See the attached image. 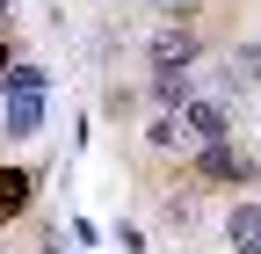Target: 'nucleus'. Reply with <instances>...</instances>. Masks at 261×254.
Returning <instances> with one entry per match:
<instances>
[{"label": "nucleus", "mask_w": 261, "mask_h": 254, "mask_svg": "<svg viewBox=\"0 0 261 254\" xmlns=\"http://www.w3.org/2000/svg\"><path fill=\"white\" fill-rule=\"evenodd\" d=\"M145 94H152L160 109H174V116H181V109L196 102V73H181V66H160V73L145 80Z\"/></svg>", "instance_id": "nucleus-4"}, {"label": "nucleus", "mask_w": 261, "mask_h": 254, "mask_svg": "<svg viewBox=\"0 0 261 254\" xmlns=\"http://www.w3.org/2000/svg\"><path fill=\"white\" fill-rule=\"evenodd\" d=\"M196 174H203L211 189H247V182H261V167L247 160L232 138H225V145H196Z\"/></svg>", "instance_id": "nucleus-1"}, {"label": "nucleus", "mask_w": 261, "mask_h": 254, "mask_svg": "<svg viewBox=\"0 0 261 254\" xmlns=\"http://www.w3.org/2000/svg\"><path fill=\"white\" fill-rule=\"evenodd\" d=\"M8 66H15V58H8V44H0V80H8Z\"/></svg>", "instance_id": "nucleus-11"}, {"label": "nucleus", "mask_w": 261, "mask_h": 254, "mask_svg": "<svg viewBox=\"0 0 261 254\" xmlns=\"http://www.w3.org/2000/svg\"><path fill=\"white\" fill-rule=\"evenodd\" d=\"M8 15H15V0H0V22H8Z\"/></svg>", "instance_id": "nucleus-12"}, {"label": "nucleus", "mask_w": 261, "mask_h": 254, "mask_svg": "<svg viewBox=\"0 0 261 254\" xmlns=\"http://www.w3.org/2000/svg\"><path fill=\"white\" fill-rule=\"evenodd\" d=\"M181 123H189V138H196V145H225V138H232V109L211 102V94H196V102L181 109Z\"/></svg>", "instance_id": "nucleus-2"}, {"label": "nucleus", "mask_w": 261, "mask_h": 254, "mask_svg": "<svg viewBox=\"0 0 261 254\" xmlns=\"http://www.w3.org/2000/svg\"><path fill=\"white\" fill-rule=\"evenodd\" d=\"M160 8H167V15H196V8H189V0H160Z\"/></svg>", "instance_id": "nucleus-10"}, {"label": "nucleus", "mask_w": 261, "mask_h": 254, "mask_svg": "<svg viewBox=\"0 0 261 254\" xmlns=\"http://www.w3.org/2000/svg\"><path fill=\"white\" fill-rule=\"evenodd\" d=\"M44 254H65V247H58V240H51V247H44Z\"/></svg>", "instance_id": "nucleus-13"}, {"label": "nucleus", "mask_w": 261, "mask_h": 254, "mask_svg": "<svg viewBox=\"0 0 261 254\" xmlns=\"http://www.w3.org/2000/svg\"><path fill=\"white\" fill-rule=\"evenodd\" d=\"M0 87H8V94H44V66H8Z\"/></svg>", "instance_id": "nucleus-9"}, {"label": "nucleus", "mask_w": 261, "mask_h": 254, "mask_svg": "<svg viewBox=\"0 0 261 254\" xmlns=\"http://www.w3.org/2000/svg\"><path fill=\"white\" fill-rule=\"evenodd\" d=\"M0 131L8 138H37L44 131V94H8L0 102Z\"/></svg>", "instance_id": "nucleus-5"}, {"label": "nucleus", "mask_w": 261, "mask_h": 254, "mask_svg": "<svg viewBox=\"0 0 261 254\" xmlns=\"http://www.w3.org/2000/svg\"><path fill=\"white\" fill-rule=\"evenodd\" d=\"M145 145H152V153H181V145H196V138H189V123H181L174 109H160V116L145 123Z\"/></svg>", "instance_id": "nucleus-8"}, {"label": "nucleus", "mask_w": 261, "mask_h": 254, "mask_svg": "<svg viewBox=\"0 0 261 254\" xmlns=\"http://www.w3.org/2000/svg\"><path fill=\"white\" fill-rule=\"evenodd\" d=\"M196 51H203V44H196V29H189L181 15H174L167 29H152V73H160V66H181V73H189Z\"/></svg>", "instance_id": "nucleus-3"}, {"label": "nucleus", "mask_w": 261, "mask_h": 254, "mask_svg": "<svg viewBox=\"0 0 261 254\" xmlns=\"http://www.w3.org/2000/svg\"><path fill=\"white\" fill-rule=\"evenodd\" d=\"M225 240H232V254H261V204H232L225 211Z\"/></svg>", "instance_id": "nucleus-6"}, {"label": "nucleus", "mask_w": 261, "mask_h": 254, "mask_svg": "<svg viewBox=\"0 0 261 254\" xmlns=\"http://www.w3.org/2000/svg\"><path fill=\"white\" fill-rule=\"evenodd\" d=\"M29 196H37V174H29V167H0V225H8V218H22Z\"/></svg>", "instance_id": "nucleus-7"}]
</instances>
